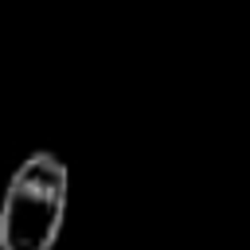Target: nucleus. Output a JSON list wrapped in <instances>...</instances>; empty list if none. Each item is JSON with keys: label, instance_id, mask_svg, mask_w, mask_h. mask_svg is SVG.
I'll return each mask as SVG.
<instances>
[{"label": "nucleus", "instance_id": "1", "mask_svg": "<svg viewBox=\"0 0 250 250\" xmlns=\"http://www.w3.org/2000/svg\"><path fill=\"white\" fill-rule=\"evenodd\" d=\"M70 172L55 152H31L0 199V250H55L66 219Z\"/></svg>", "mask_w": 250, "mask_h": 250}]
</instances>
